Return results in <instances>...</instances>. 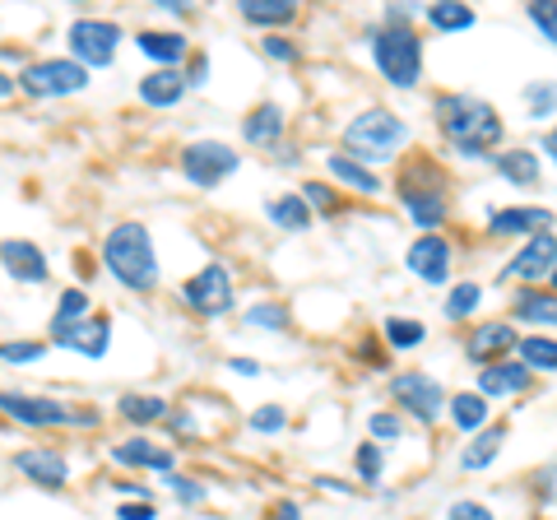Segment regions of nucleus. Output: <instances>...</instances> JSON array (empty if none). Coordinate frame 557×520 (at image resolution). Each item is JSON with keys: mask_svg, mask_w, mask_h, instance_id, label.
Listing matches in <instances>:
<instances>
[{"mask_svg": "<svg viewBox=\"0 0 557 520\" xmlns=\"http://www.w3.org/2000/svg\"><path fill=\"white\" fill-rule=\"evenodd\" d=\"M405 265L413 280H423V284H446L450 280V242L442 233H423L409 247L405 256Z\"/></svg>", "mask_w": 557, "mask_h": 520, "instance_id": "11", "label": "nucleus"}, {"mask_svg": "<svg viewBox=\"0 0 557 520\" xmlns=\"http://www.w3.org/2000/svg\"><path fill=\"white\" fill-rule=\"evenodd\" d=\"M159 511H153V502H126L121 507V520H153Z\"/></svg>", "mask_w": 557, "mask_h": 520, "instance_id": "48", "label": "nucleus"}, {"mask_svg": "<svg viewBox=\"0 0 557 520\" xmlns=\"http://www.w3.org/2000/svg\"><path fill=\"white\" fill-rule=\"evenodd\" d=\"M553 284H557V270H553Z\"/></svg>", "mask_w": 557, "mask_h": 520, "instance_id": "55", "label": "nucleus"}, {"mask_svg": "<svg viewBox=\"0 0 557 520\" xmlns=\"http://www.w3.org/2000/svg\"><path fill=\"white\" fill-rule=\"evenodd\" d=\"M358 474L368 479V483L381 479V446H376V442H362V446H358Z\"/></svg>", "mask_w": 557, "mask_h": 520, "instance_id": "43", "label": "nucleus"}, {"mask_svg": "<svg viewBox=\"0 0 557 520\" xmlns=\"http://www.w3.org/2000/svg\"><path fill=\"white\" fill-rule=\"evenodd\" d=\"M274 520H302V516H298V507H293V502H278V511H274Z\"/></svg>", "mask_w": 557, "mask_h": 520, "instance_id": "52", "label": "nucleus"}, {"mask_svg": "<svg viewBox=\"0 0 557 520\" xmlns=\"http://www.w3.org/2000/svg\"><path fill=\"white\" fill-rule=\"evenodd\" d=\"M497 172L507 182L516 186H539V177H544V168H539V153L534 149H507V153H497Z\"/></svg>", "mask_w": 557, "mask_h": 520, "instance_id": "24", "label": "nucleus"}, {"mask_svg": "<svg viewBox=\"0 0 557 520\" xmlns=\"http://www.w3.org/2000/svg\"><path fill=\"white\" fill-rule=\"evenodd\" d=\"M525 102H530V116H553L557 112V84H530L525 89Z\"/></svg>", "mask_w": 557, "mask_h": 520, "instance_id": "37", "label": "nucleus"}, {"mask_svg": "<svg viewBox=\"0 0 557 520\" xmlns=\"http://www.w3.org/2000/svg\"><path fill=\"white\" fill-rule=\"evenodd\" d=\"M502 442H507V428H483L474 442L465 446V456H460V470H487V465L497 460V450H502Z\"/></svg>", "mask_w": 557, "mask_h": 520, "instance_id": "26", "label": "nucleus"}, {"mask_svg": "<svg viewBox=\"0 0 557 520\" xmlns=\"http://www.w3.org/2000/svg\"><path fill=\"white\" fill-rule=\"evenodd\" d=\"M265 214H270L284 233H307V228H311V205H307L302 196H278V200H270Z\"/></svg>", "mask_w": 557, "mask_h": 520, "instance_id": "28", "label": "nucleus"}, {"mask_svg": "<svg viewBox=\"0 0 557 520\" xmlns=\"http://www.w3.org/2000/svg\"><path fill=\"white\" fill-rule=\"evenodd\" d=\"M530 386V368L525 362H493V368H483V376H479V395L487 400H507V395H520Z\"/></svg>", "mask_w": 557, "mask_h": 520, "instance_id": "20", "label": "nucleus"}, {"mask_svg": "<svg viewBox=\"0 0 557 520\" xmlns=\"http://www.w3.org/2000/svg\"><path fill=\"white\" fill-rule=\"evenodd\" d=\"M228 372H237V376H260V362H256V358H228Z\"/></svg>", "mask_w": 557, "mask_h": 520, "instance_id": "49", "label": "nucleus"}, {"mask_svg": "<svg viewBox=\"0 0 557 520\" xmlns=\"http://www.w3.org/2000/svg\"><path fill=\"white\" fill-rule=\"evenodd\" d=\"M516 317L534 321V325H557V293H539V288H520L516 293Z\"/></svg>", "mask_w": 557, "mask_h": 520, "instance_id": "27", "label": "nucleus"}, {"mask_svg": "<svg viewBox=\"0 0 557 520\" xmlns=\"http://www.w3.org/2000/svg\"><path fill=\"white\" fill-rule=\"evenodd\" d=\"M102 265L131 293H149L159 284V251H153V237L145 223H116L108 242H102Z\"/></svg>", "mask_w": 557, "mask_h": 520, "instance_id": "2", "label": "nucleus"}, {"mask_svg": "<svg viewBox=\"0 0 557 520\" xmlns=\"http://www.w3.org/2000/svg\"><path fill=\"white\" fill-rule=\"evenodd\" d=\"M391 395H395V405L405 413H413L418 423H432L442 413V405H446L437 376H428V372H395L391 376Z\"/></svg>", "mask_w": 557, "mask_h": 520, "instance_id": "9", "label": "nucleus"}, {"mask_svg": "<svg viewBox=\"0 0 557 520\" xmlns=\"http://www.w3.org/2000/svg\"><path fill=\"white\" fill-rule=\"evenodd\" d=\"M405 140H409L405 121H399L395 112H386V108H368V112H358L344 126V145H348V153H354L362 168L395 159V149Z\"/></svg>", "mask_w": 557, "mask_h": 520, "instance_id": "3", "label": "nucleus"}, {"mask_svg": "<svg viewBox=\"0 0 557 520\" xmlns=\"http://www.w3.org/2000/svg\"><path fill=\"white\" fill-rule=\"evenodd\" d=\"M14 94V79L10 75H0V98H10Z\"/></svg>", "mask_w": 557, "mask_h": 520, "instance_id": "54", "label": "nucleus"}, {"mask_svg": "<svg viewBox=\"0 0 557 520\" xmlns=\"http://www.w3.org/2000/svg\"><path fill=\"white\" fill-rule=\"evenodd\" d=\"M112 456H116V465H135V470H159V474H172V465H177V456H172L168 446L149 442V437L121 442V446H112Z\"/></svg>", "mask_w": 557, "mask_h": 520, "instance_id": "19", "label": "nucleus"}, {"mask_svg": "<svg viewBox=\"0 0 557 520\" xmlns=\"http://www.w3.org/2000/svg\"><path fill=\"white\" fill-rule=\"evenodd\" d=\"M70 423H75V428H98V409H79V413H70Z\"/></svg>", "mask_w": 557, "mask_h": 520, "instance_id": "51", "label": "nucleus"}, {"mask_svg": "<svg viewBox=\"0 0 557 520\" xmlns=\"http://www.w3.org/2000/svg\"><path fill=\"white\" fill-rule=\"evenodd\" d=\"M121 413H126L131 423H159V419H168V400H159V395H121V405H116Z\"/></svg>", "mask_w": 557, "mask_h": 520, "instance_id": "32", "label": "nucleus"}, {"mask_svg": "<svg viewBox=\"0 0 557 520\" xmlns=\"http://www.w3.org/2000/svg\"><path fill=\"white\" fill-rule=\"evenodd\" d=\"M139 51L149 61H159V71H177V61L186 57V38L182 33H139Z\"/></svg>", "mask_w": 557, "mask_h": 520, "instance_id": "23", "label": "nucleus"}, {"mask_svg": "<svg viewBox=\"0 0 557 520\" xmlns=\"http://www.w3.org/2000/svg\"><path fill=\"white\" fill-rule=\"evenodd\" d=\"M51 339H57L61 349L84 354V358H102L108 354V317H84V321H70V325L51 321Z\"/></svg>", "mask_w": 557, "mask_h": 520, "instance_id": "13", "label": "nucleus"}, {"mask_svg": "<svg viewBox=\"0 0 557 520\" xmlns=\"http://www.w3.org/2000/svg\"><path fill=\"white\" fill-rule=\"evenodd\" d=\"M418 339H428L423 321H405V317H391L386 321V344H395V349H413Z\"/></svg>", "mask_w": 557, "mask_h": 520, "instance_id": "34", "label": "nucleus"}, {"mask_svg": "<svg viewBox=\"0 0 557 520\" xmlns=\"http://www.w3.org/2000/svg\"><path fill=\"white\" fill-rule=\"evenodd\" d=\"M516 344H520V335L511 331V321H483L479 331H474V339L465 344V354H469V362H483V368H493V362L507 358Z\"/></svg>", "mask_w": 557, "mask_h": 520, "instance_id": "16", "label": "nucleus"}, {"mask_svg": "<svg viewBox=\"0 0 557 520\" xmlns=\"http://www.w3.org/2000/svg\"><path fill=\"white\" fill-rule=\"evenodd\" d=\"M14 470H20L24 479H33L38 488H61L65 474H70V465L57 446H28L14 456Z\"/></svg>", "mask_w": 557, "mask_h": 520, "instance_id": "15", "label": "nucleus"}, {"mask_svg": "<svg viewBox=\"0 0 557 520\" xmlns=\"http://www.w3.org/2000/svg\"><path fill=\"white\" fill-rule=\"evenodd\" d=\"M47 344H0V362H38Z\"/></svg>", "mask_w": 557, "mask_h": 520, "instance_id": "42", "label": "nucleus"}, {"mask_svg": "<svg viewBox=\"0 0 557 520\" xmlns=\"http://www.w3.org/2000/svg\"><path fill=\"white\" fill-rule=\"evenodd\" d=\"M372 57H376V71L386 75L395 89H413L423 79V42L409 24H386L372 38Z\"/></svg>", "mask_w": 557, "mask_h": 520, "instance_id": "4", "label": "nucleus"}, {"mask_svg": "<svg viewBox=\"0 0 557 520\" xmlns=\"http://www.w3.org/2000/svg\"><path fill=\"white\" fill-rule=\"evenodd\" d=\"M474 307H479V284H456V288H450V298H446V317L450 321L469 317Z\"/></svg>", "mask_w": 557, "mask_h": 520, "instance_id": "36", "label": "nucleus"}, {"mask_svg": "<svg viewBox=\"0 0 557 520\" xmlns=\"http://www.w3.org/2000/svg\"><path fill=\"white\" fill-rule=\"evenodd\" d=\"M0 265H5L10 280H20V284H47V256L33 247V242L24 237H5L0 242Z\"/></svg>", "mask_w": 557, "mask_h": 520, "instance_id": "14", "label": "nucleus"}, {"mask_svg": "<svg viewBox=\"0 0 557 520\" xmlns=\"http://www.w3.org/2000/svg\"><path fill=\"white\" fill-rule=\"evenodd\" d=\"M190 84H205L209 79V57H196V61H190V75H186Z\"/></svg>", "mask_w": 557, "mask_h": 520, "instance_id": "50", "label": "nucleus"}, {"mask_svg": "<svg viewBox=\"0 0 557 520\" xmlns=\"http://www.w3.org/2000/svg\"><path fill=\"white\" fill-rule=\"evenodd\" d=\"M428 24L437 28V33H465V28H474V10L469 5H428Z\"/></svg>", "mask_w": 557, "mask_h": 520, "instance_id": "33", "label": "nucleus"}, {"mask_svg": "<svg viewBox=\"0 0 557 520\" xmlns=\"http://www.w3.org/2000/svg\"><path fill=\"white\" fill-rule=\"evenodd\" d=\"M525 14H530V24L544 33V38L557 47V5L553 0H539V5H525Z\"/></svg>", "mask_w": 557, "mask_h": 520, "instance_id": "38", "label": "nucleus"}, {"mask_svg": "<svg viewBox=\"0 0 557 520\" xmlns=\"http://www.w3.org/2000/svg\"><path fill=\"white\" fill-rule=\"evenodd\" d=\"M0 409H5L14 423H24V428H65L70 423V409L61 400H47V395L0 391Z\"/></svg>", "mask_w": 557, "mask_h": 520, "instance_id": "10", "label": "nucleus"}, {"mask_svg": "<svg viewBox=\"0 0 557 520\" xmlns=\"http://www.w3.org/2000/svg\"><path fill=\"white\" fill-rule=\"evenodd\" d=\"M70 42V61H79L84 71H102L116 61V42H121V24L112 20H75L65 33Z\"/></svg>", "mask_w": 557, "mask_h": 520, "instance_id": "5", "label": "nucleus"}, {"mask_svg": "<svg viewBox=\"0 0 557 520\" xmlns=\"http://www.w3.org/2000/svg\"><path fill=\"white\" fill-rule=\"evenodd\" d=\"M399 200H405V210L413 214V223L423 233L432 228H442V219H446V190L437 182H413V177H399Z\"/></svg>", "mask_w": 557, "mask_h": 520, "instance_id": "12", "label": "nucleus"}, {"mask_svg": "<svg viewBox=\"0 0 557 520\" xmlns=\"http://www.w3.org/2000/svg\"><path fill=\"white\" fill-rule=\"evenodd\" d=\"M325 168H330V177H339L344 186L362 190V196H381V177H376V172L362 168L358 159H348V153H330Z\"/></svg>", "mask_w": 557, "mask_h": 520, "instance_id": "25", "label": "nucleus"}, {"mask_svg": "<svg viewBox=\"0 0 557 520\" xmlns=\"http://www.w3.org/2000/svg\"><path fill=\"white\" fill-rule=\"evenodd\" d=\"M487 223H493L497 237H534L553 228V210H544V205H511V210H497Z\"/></svg>", "mask_w": 557, "mask_h": 520, "instance_id": "17", "label": "nucleus"}, {"mask_svg": "<svg viewBox=\"0 0 557 520\" xmlns=\"http://www.w3.org/2000/svg\"><path fill=\"white\" fill-rule=\"evenodd\" d=\"M516 349H520V362H525L530 372H557V339L530 335V339H520Z\"/></svg>", "mask_w": 557, "mask_h": 520, "instance_id": "30", "label": "nucleus"}, {"mask_svg": "<svg viewBox=\"0 0 557 520\" xmlns=\"http://www.w3.org/2000/svg\"><path fill=\"white\" fill-rule=\"evenodd\" d=\"M242 321H247V325H270V331H284V325H288V311L278 307V302H265V307H251Z\"/></svg>", "mask_w": 557, "mask_h": 520, "instance_id": "39", "label": "nucleus"}, {"mask_svg": "<svg viewBox=\"0 0 557 520\" xmlns=\"http://www.w3.org/2000/svg\"><path fill=\"white\" fill-rule=\"evenodd\" d=\"M186 89H190V79L182 71H149L139 79V98H145L149 108H177Z\"/></svg>", "mask_w": 557, "mask_h": 520, "instance_id": "21", "label": "nucleus"}, {"mask_svg": "<svg viewBox=\"0 0 557 520\" xmlns=\"http://www.w3.org/2000/svg\"><path fill=\"white\" fill-rule=\"evenodd\" d=\"M368 428H372V437H381V442H395L399 437V419H395V413H372Z\"/></svg>", "mask_w": 557, "mask_h": 520, "instance_id": "46", "label": "nucleus"}, {"mask_svg": "<svg viewBox=\"0 0 557 520\" xmlns=\"http://www.w3.org/2000/svg\"><path fill=\"white\" fill-rule=\"evenodd\" d=\"M242 135H247V145H274L278 149V135H284V108H278V102H260V108L247 116Z\"/></svg>", "mask_w": 557, "mask_h": 520, "instance_id": "22", "label": "nucleus"}, {"mask_svg": "<svg viewBox=\"0 0 557 520\" xmlns=\"http://www.w3.org/2000/svg\"><path fill=\"white\" fill-rule=\"evenodd\" d=\"M544 153H553V163H557V126L544 135Z\"/></svg>", "mask_w": 557, "mask_h": 520, "instance_id": "53", "label": "nucleus"}, {"mask_svg": "<svg viewBox=\"0 0 557 520\" xmlns=\"http://www.w3.org/2000/svg\"><path fill=\"white\" fill-rule=\"evenodd\" d=\"M89 317V298H84V288H65L61 293V302H57V325H70V321H84Z\"/></svg>", "mask_w": 557, "mask_h": 520, "instance_id": "35", "label": "nucleus"}, {"mask_svg": "<svg viewBox=\"0 0 557 520\" xmlns=\"http://www.w3.org/2000/svg\"><path fill=\"white\" fill-rule=\"evenodd\" d=\"M446 520H497V516L487 511L483 502H469V497H460V502H450V507H446Z\"/></svg>", "mask_w": 557, "mask_h": 520, "instance_id": "41", "label": "nucleus"}, {"mask_svg": "<svg viewBox=\"0 0 557 520\" xmlns=\"http://www.w3.org/2000/svg\"><path fill=\"white\" fill-rule=\"evenodd\" d=\"M302 200H307V205H317V210H325V214H335V210H339L335 186H325V182H307V186H302Z\"/></svg>", "mask_w": 557, "mask_h": 520, "instance_id": "40", "label": "nucleus"}, {"mask_svg": "<svg viewBox=\"0 0 557 520\" xmlns=\"http://www.w3.org/2000/svg\"><path fill=\"white\" fill-rule=\"evenodd\" d=\"M242 20L251 24H288L293 14H298V5H288V0H242Z\"/></svg>", "mask_w": 557, "mask_h": 520, "instance_id": "31", "label": "nucleus"}, {"mask_svg": "<svg viewBox=\"0 0 557 520\" xmlns=\"http://www.w3.org/2000/svg\"><path fill=\"white\" fill-rule=\"evenodd\" d=\"M168 488L177 493L182 502H190V507H196V502H205V488H200L196 479H172V474H168Z\"/></svg>", "mask_w": 557, "mask_h": 520, "instance_id": "47", "label": "nucleus"}, {"mask_svg": "<svg viewBox=\"0 0 557 520\" xmlns=\"http://www.w3.org/2000/svg\"><path fill=\"white\" fill-rule=\"evenodd\" d=\"M437 126L465 159H487L502 145V116L483 98H469V94L437 98Z\"/></svg>", "mask_w": 557, "mask_h": 520, "instance_id": "1", "label": "nucleus"}, {"mask_svg": "<svg viewBox=\"0 0 557 520\" xmlns=\"http://www.w3.org/2000/svg\"><path fill=\"white\" fill-rule=\"evenodd\" d=\"M553 270H557V237L553 233H534L507 265V274H516V280H544Z\"/></svg>", "mask_w": 557, "mask_h": 520, "instance_id": "18", "label": "nucleus"}, {"mask_svg": "<svg viewBox=\"0 0 557 520\" xmlns=\"http://www.w3.org/2000/svg\"><path fill=\"white\" fill-rule=\"evenodd\" d=\"M182 302L205 321L228 317L233 311V274L223 265H205L200 274H190V280L182 284Z\"/></svg>", "mask_w": 557, "mask_h": 520, "instance_id": "8", "label": "nucleus"}, {"mask_svg": "<svg viewBox=\"0 0 557 520\" xmlns=\"http://www.w3.org/2000/svg\"><path fill=\"white\" fill-rule=\"evenodd\" d=\"M450 423H456L460 432H483V423H487V400L479 391H460L456 400H450Z\"/></svg>", "mask_w": 557, "mask_h": 520, "instance_id": "29", "label": "nucleus"}, {"mask_svg": "<svg viewBox=\"0 0 557 520\" xmlns=\"http://www.w3.org/2000/svg\"><path fill=\"white\" fill-rule=\"evenodd\" d=\"M260 47H265V57H274V61H284V65H293V61H298V47H293L288 38H278V33H270V38H265V42H260Z\"/></svg>", "mask_w": 557, "mask_h": 520, "instance_id": "45", "label": "nucleus"}, {"mask_svg": "<svg viewBox=\"0 0 557 520\" xmlns=\"http://www.w3.org/2000/svg\"><path fill=\"white\" fill-rule=\"evenodd\" d=\"M89 84V71L70 57H51V61H33L28 71L20 75V89L28 98H65V94H79Z\"/></svg>", "mask_w": 557, "mask_h": 520, "instance_id": "6", "label": "nucleus"}, {"mask_svg": "<svg viewBox=\"0 0 557 520\" xmlns=\"http://www.w3.org/2000/svg\"><path fill=\"white\" fill-rule=\"evenodd\" d=\"M237 153L233 145H223V140H196V145H186L182 149V172H186V182L190 186H205V190H214L219 182H228L233 172H237Z\"/></svg>", "mask_w": 557, "mask_h": 520, "instance_id": "7", "label": "nucleus"}, {"mask_svg": "<svg viewBox=\"0 0 557 520\" xmlns=\"http://www.w3.org/2000/svg\"><path fill=\"white\" fill-rule=\"evenodd\" d=\"M284 423H288V419H284V409H278V405H260V409L251 413V428H256V432H278Z\"/></svg>", "mask_w": 557, "mask_h": 520, "instance_id": "44", "label": "nucleus"}]
</instances>
